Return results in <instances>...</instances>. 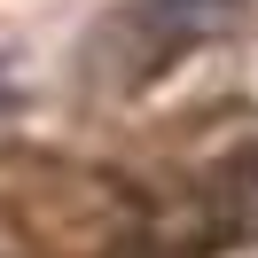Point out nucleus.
<instances>
[{"label":"nucleus","instance_id":"1","mask_svg":"<svg viewBox=\"0 0 258 258\" xmlns=\"http://www.w3.org/2000/svg\"><path fill=\"white\" fill-rule=\"evenodd\" d=\"M250 0H141V24L164 39V47H188V39H211L242 16Z\"/></svg>","mask_w":258,"mask_h":258},{"label":"nucleus","instance_id":"2","mask_svg":"<svg viewBox=\"0 0 258 258\" xmlns=\"http://www.w3.org/2000/svg\"><path fill=\"white\" fill-rule=\"evenodd\" d=\"M242 235H258V149L242 164Z\"/></svg>","mask_w":258,"mask_h":258}]
</instances>
